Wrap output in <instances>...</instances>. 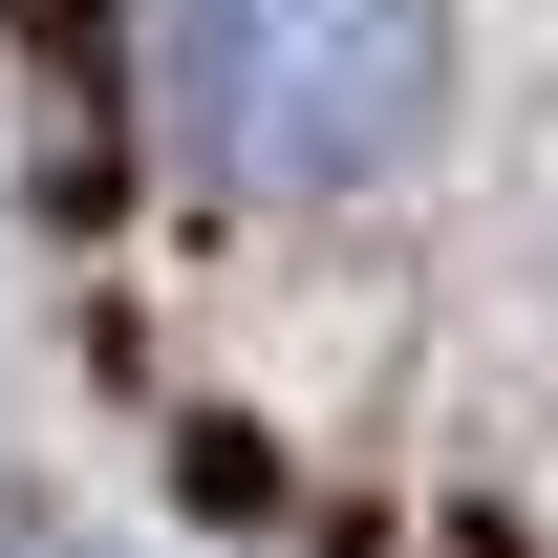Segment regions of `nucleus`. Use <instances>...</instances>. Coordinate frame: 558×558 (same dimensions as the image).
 <instances>
[{
    "mask_svg": "<svg viewBox=\"0 0 558 558\" xmlns=\"http://www.w3.org/2000/svg\"><path fill=\"white\" fill-rule=\"evenodd\" d=\"M150 108L215 194H365L451 108V0H150Z\"/></svg>",
    "mask_w": 558,
    "mask_h": 558,
    "instance_id": "1",
    "label": "nucleus"
}]
</instances>
